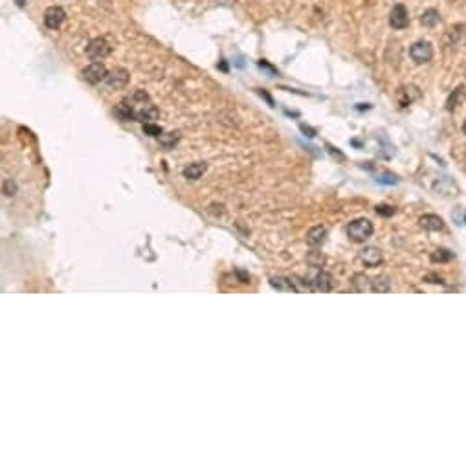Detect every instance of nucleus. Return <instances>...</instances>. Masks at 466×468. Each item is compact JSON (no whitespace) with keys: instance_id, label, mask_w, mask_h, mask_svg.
Here are the masks:
<instances>
[{"instance_id":"nucleus-1","label":"nucleus","mask_w":466,"mask_h":468,"mask_svg":"<svg viewBox=\"0 0 466 468\" xmlns=\"http://www.w3.org/2000/svg\"><path fill=\"white\" fill-rule=\"evenodd\" d=\"M373 232H374V226L369 219H356V221L351 222L347 228V235L351 237V241H354V242H365L369 237L373 235Z\"/></svg>"},{"instance_id":"nucleus-2","label":"nucleus","mask_w":466,"mask_h":468,"mask_svg":"<svg viewBox=\"0 0 466 468\" xmlns=\"http://www.w3.org/2000/svg\"><path fill=\"white\" fill-rule=\"evenodd\" d=\"M307 283H309L310 288L316 292H330L334 286L332 276H330L329 272H323V270H316L314 274L307 279Z\"/></svg>"},{"instance_id":"nucleus-3","label":"nucleus","mask_w":466,"mask_h":468,"mask_svg":"<svg viewBox=\"0 0 466 468\" xmlns=\"http://www.w3.org/2000/svg\"><path fill=\"white\" fill-rule=\"evenodd\" d=\"M409 55H411V59L417 64L430 63L433 57V46L428 40H418V42H415L409 48Z\"/></svg>"},{"instance_id":"nucleus-4","label":"nucleus","mask_w":466,"mask_h":468,"mask_svg":"<svg viewBox=\"0 0 466 468\" xmlns=\"http://www.w3.org/2000/svg\"><path fill=\"white\" fill-rule=\"evenodd\" d=\"M107 74H108L107 66L103 63H99V61H94L92 64H89L83 70V79L90 84H99L101 81H105Z\"/></svg>"},{"instance_id":"nucleus-5","label":"nucleus","mask_w":466,"mask_h":468,"mask_svg":"<svg viewBox=\"0 0 466 468\" xmlns=\"http://www.w3.org/2000/svg\"><path fill=\"white\" fill-rule=\"evenodd\" d=\"M84 52H87V55H89L92 61H103L105 57L110 55V45H108L105 39L98 37V39L90 40Z\"/></svg>"},{"instance_id":"nucleus-6","label":"nucleus","mask_w":466,"mask_h":468,"mask_svg":"<svg viewBox=\"0 0 466 468\" xmlns=\"http://www.w3.org/2000/svg\"><path fill=\"white\" fill-rule=\"evenodd\" d=\"M127 83H129V72L125 68L112 70L105 77V84H107L108 90H121L127 87Z\"/></svg>"},{"instance_id":"nucleus-7","label":"nucleus","mask_w":466,"mask_h":468,"mask_svg":"<svg viewBox=\"0 0 466 468\" xmlns=\"http://www.w3.org/2000/svg\"><path fill=\"white\" fill-rule=\"evenodd\" d=\"M64 19H66V13H64V10L59 8V6H52V8H48V10L45 11V24L50 30L61 28Z\"/></svg>"},{"instance_id":"nucleus-8","label":"nucleus","mask_w":466,"mask_h":468,"mask_svg":"<svg viewBox=\"0 0 466 468\" xmlns=\"http://www.w3.org/2000/svg\"><path fill=\"white\" fill-rule=\"evenodd\" d=\"M389 24H391V28H395V30H404V28L409 24V15H407L406 6L397 4L393 8L391 15H389Z\"/></svg>"},{"instance_id":"nucleus-9","label":"nucleus","mask_w":466,"mask_h":468,"mask_svg":"<svg viewBox=\"0 0 466 468\" xmlns=\"http://www.w3.org/2000/svg\"><path fill=\"white\" fill-rule=\"evenodd\" d=\"M382 259H384L382 251H380V248H376V246H365L362 251H360V261H362L365 266H369V268H376V266H380Z\"/></svg>"},{"instance_id":"nucleus-10","label":"nucleus","mask_w":466,"mask_h":468,"mask_svg":"<svg viewBox=\"0 0 466 468\" xmlns=\"http://www.w3.org/2000/svg\"><path fill=\"white\" fill-rule=\"evenodd\" d=\"M158 114L160 112H158L156 107H154L151 101H147L145 105H142V107H138V109L134 110V119L143 121V123H152V121L158 118Z\"/></svg>"},{"instance_id":"nucleus-11","label":"nucleus","mask_w":466,"mask_h":468,"mask_svg":"<svg viewBox=\"0 0 466 468\" xmlns=\"http://www.w3.org/2000/svg\"><path fill=\"white\" fill-rule=\"evenodd\" d=\"M327 239V228L325 226H314L310 228L309 233H307V242L309 246H321Z\"/></svg>"},{"instance_id":"nucleus-12","label":"nucleus","mask_w":466,"mask_h":468,"mask_svg":"<svg viewBox=\"0 0 466 468\" xmlns=\"http://www.w3.org/2000/svg\"><path fill=\"white\" fill-rule=\"evenodd\" d=\"M420 226L428 232H439L444 228V222L439 215H433V213H428L424 217H420Z\"/></svg>"},{"instance_id":"nucleus-13","label":"nucleus","mask_w":466,"mask_h":468,"mask_svg":"<svg viewBox=\"0 0 466 468\" xmlns=\"http://www.w3.org/2000/svg\"><path fill=\"white\" fill-rule=\"evenodd\" d=\"M147 101H149V96H147V92H145V90H134V92H131L127 98H125V103L131 105L134 110H136L138 107L145 105Z\"/></svg>"},{"instance_id":"nucleus-14","label":"nucleus","mask_w":466,"mask_h":468,"mask_svg":"<svg viewBox=\"0 0 466 468\" xmlns=\"http://www.w3.org/2000/svg\"><path fill=\"white\" fill-rule=\"evenodd\" d=\"M206 169H207V165L206 163H202V162H198V163H189L186 169H184V177L186 178H189V180H198V178L206 173Z\"/></svg>"},{"instance_id":"nucleus-15","label":"nucleus","mask_w":466,"mask_h":468,"mask_svg":"<svg viewBox=\"0 0 466 468\" xmlns=\"http://www.w3.org/2000/svg\"><path fill=\"white\" fill-rule=\"evenodd\" d=\"M439 19H441L439 11H437L435 8H430V10H426L420 15V24L426 26V28H435V26L439 24Z\"/></svg>"},{"instance_id":"nucleus-16","label":"nucleus","mask_w":466,"mask_h":468,"mask_svg":"<svg viewBox=\"0 0 466 468\" xmlns=\"http://www.w3.org/2000/svg\"><path fill=\"white\" fill-rule=\"evenodd\" d=\"M270 285L274 286V288H277V290H281V292H294V286H292L290 277H283V276L272 277Z\"/></svg>"},{"instance_id":"nucleus-17","label":"nucleus","mask_w":466,"mask_h":468,"mask_svg":"<svg viewBox=\"0 0 466 468\" xmlns=\"http://www.w3.org/2000/svg\"><path fill=\"white\" fill-rule=\"evenodd\" d=\"M371 290L373 292H389L391 290V283H389V279L386 276H378L376 279L373 281V285H371Z\"/></svg>"},{"instance_id":"nucleus-18","label":"nucleus","mask_w":466,"mask_h":468,"mask_svg":"<svg viewBox=\"0 0 466 468\" xmlns=\"http://www.w3.org/2000/svg\"><path fill=\"white\" fill-rule=\"evenodd\" d=\"M453 259V253L448 250H444V248H439V250H435L432 253V261L433 263H448Z\"/></svg>"},{"instance_id":"nucleus-19","label":"nucleus","mask_w":466,"mask_h":468,"mask_svg":"<svg viewBox=\"0 0 466 468\" xmlns=\"http://www.w3.org/2000/svg\"><path fill=\"white\" fill-rule=\"evenodd\" d=\"M462 98H464V90H462L461 87H459V89L453 90V94H451L450 98H448L446 109H448V110H453V109L457 107V105H459V101H461Z\"/></svg>"},{"instance_id":"nucleus-20","label":"nucleus","mask_w":466,"mask_h":468,"mask_svg":"<svg viewBox=\"0 0 466 468\" xmlns=\"http://www.w3.org/2000/svg\"><path fill=\"white\" fill-rule=\"evenodd\" d=\"M307 263H309L312 268H321L325 265V257L319 253V251H310L307 256Z\"/></svg>"},{"instance_id":"nucleus-21","label":"nucleus","mask_w":466,"mask_h":468,"mask_svg":"<svg viewBox=\"0 0 466 468\" xmlns=\"http://www.w3.org/2000/svg\"><path fill=\"white\" fill-rule=\"evenodd\" d=\"M290 281H292L294 292H309L310 290V285L307 283V279H301V277H298V276H292L290 277Z\"/></svg>"},{"instance_id":"nucleus-22","label":"nucleus","mask_w":466,"mask_h":468,"mask_svg":"<svg viewBox=\"0 0 466 468\" xmlns=\"http://www.w3.org/2000/svg\"><path fill=\"white\" fill-rule=\"evenodd\" d=\"M160 138V143H162L165 149H173L175 147V143L178 142V136L175 133H167V134H160L158 136Z\"/></svg>"},{"instance_id":"nucleus-23","label":"nucleus","mask_w":466,"mask_h":468,"mask_svg":"<svg viewBox=\"0 0 466 468\" xmlns=\"http://www.w3.org/2000/svg\"><path fill=\"white\" fill-rule=\"evenodd\" d=\"M367 277L363 276V274H356V276L353 277V285H354V288L358 292H363L365 288H367Z\"/></svg>"},{"instance_id":"nucleus-24","label":"nucleus","mask_w":466,"mask_h":468,"mask_svg":"<svg viewBox=\"0 0 466 468\" xmlns=\"http://www.w3.org/2000/svg\"><path fill=\"white\" fill-rule=\"evenodd\" d=\"M143 131H145L149 136H160V134H162V129L158 127V125H152V123H145Z\"/></svg>"},{"instance_id":"nucleus-25","label":"nucleus","mask_w":466,"mask_h":468,"mask_svg":"<svg viewBox=\"0 0 466 468\" xmlns=\"http://www.w3.org/2000/svg\"><path fill=\"white\" fill-rule=\"evenodd\" d=\"M376 213H378V215H382V217H391V215H395V207H391V206H378L376 207Z\"/></svg>"},{"instance_id":"nucleus-26","label":"nucleus","mask_w":466,"mask_h":468,"mask_svg":"<svg viewBox=\"0 0 466 468\" xmlns=\"http://www.w3.org/2000/svg\"><path fill=\"white\" fill-rule=\"evenodd\" d=\"M301 131H303V133L307 134L309 138H312V136H314V134H316L314 131H312V129H310V127H307V125H301Z\"/></svg>"},{"instance_id":"nucleus-27","label":"nucleus","mask_w":466,"mask_h":468,"mask_svg":"<svg viewBox=\"0 0 466 468\" xmlns=\"http://www.w3.org/2000/svg\"><path fill=\"white\" fill-rule=\"evenodd\" d=\"M462 133L466 134V121H464V123H462Z\"/></svg>"},{"instance_id":"nucleus-28","label":"nucleus","mask_w":466,"mask_h":468,"mask_svg":"<svg viewBox=\"0 0 466 468\" xmlns=\"http://www.w3.org/2000/svg\"><path fill=\"white\" fill-rule=\"evenodd\" d=\"M19 2V6H24V0H17Z\"/></svg>"}]
</instances>
